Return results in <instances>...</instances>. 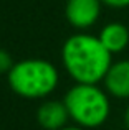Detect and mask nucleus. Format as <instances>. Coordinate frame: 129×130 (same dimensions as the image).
I'll use <instances>...</instances> for the list:
<instances>
[{"instance_id": "0eeeda50", "label": "nucleus", "mask_w": 129, "mask_h": 130, "mask_svg": "<svg viewBox=\"0 0 129 130\" xmlns=\"http://www.w3.org/2000/svg\"><path fill=\"white\" fill-rule=\"evenodd\" d=\"M98 38L111 54H121L129 50V28L121 22H109L99 30Z\"/></svg>"}, {"instance_id": "7ed1b4c3", "label": "nucleus", "mask_w": 129, "mask_h": 130, "mask_svg": "<svg viewBox=\"0 0 129 130\" xmlns=\"http://www.w3.org/2000/svg\"><path fill=\"white\" fill-rule=\"evenodd\" d=\"M63 102L73 125L94 130L109 120L111 95L99 84H73L64 92Z\"/></svg>"}, {"instance_id": "20e7f679", "label": "nucleus", "mask_w": 129, "mask_h": 130, "mask_svg": "<svg viewBox=\"0 0 129 130\" xmlns=\"http://www.w3.org/2000/svg\"><path fill=\"white\" fill-rule=\"evenodd\" d=\"M103 2L101 0H66L64 17L73 28L84 31L96 25L101 17Z\"/></svg>"}, {"instance_id": "423d86ee", "label": "nucleus", "mask_w": 129, "mask_h": 130, "mask_svg": "<svg viewBox=\"0 0 129 130\" xmlns=\"http://www.w3.org/2000/svg\"><path fill=\"white\" fill-rule=\"evenodd\" d=\"M36 122L45 130H61L70 125V114L63 101L46 99L38 105Z\"/></svg>"}, {"instance_id": "6e6552de", "label": "nucleus", "mask_w": 129, "mask_h": 130, "mask_svg": "<svg viewBox=\"0 0 129 130\" xmlns=\"http://www.w3.org/2000/svg\"><path fill=\"white\" fill-rule=\"evenodd\" d=\"M13 59L10 56V53L3 48H0V74H8L10 69L13 68Z\"/></svg>"}, {"instance_id": "1a4fd4ad", "label": "nucleus", "mask_w": 129, "mask_h": 130, "mask_svg": "<svg viewBox=\"0 0 129 130\" xmlns=\"http://www.w3.org/2000/svg\"><path fill=\"white\" fill-rule=\"evenodd\" d=\"M101 2L109 8H127L129 7V0H101Z\"/></svg>"}, {"instance_id": "9d476101", "label": "nucleus", "mask_w": 129, "mask_h": 130, "mask_svg": "<svg viewBox=\"0 0 129 130\" xmlns=\"http://www.w3.org/2000/svg\"><path fill=\"white\" fill-rule=\"evenodd\" d=\"M123 122H124V127H126V130H129V104L126 105V109H124V114H123Z\"/></svg>"}, {"instance_id": "39448f33", "label": "nucleus", "mask_w": 129, "mask_h": 130, "mask_svg": "<svg viewBox=\"0 0 129 130\" xmlns=\"http://www.w3.org/2000/svg\"><path fill=\"white\" fill-rule=\"evenodd\" d=\"M103 87L113 99L129 101V58L113 61L103 79Z\"/></svg>"}, {"instance_id": "f03ea898", "label": "nucleus", "mask_w": 129, "mask_h": 130, "mask_svg": "<svg viewBox=\"0 0 129 130\" xmlns=\"http://www.w3.org/2000/svg\"><path fill=\"white\" fill-rule=\"evenodd\" d=\"M7 83L17 95L40 101L53 94L60 86V71L51 61L27 58L13 64L7 74Z\"/></svg>"}, {"instance_id": "f257e3e1", "label": "nucleus", "mask_w": 129, "mask_h": 130, "mask_svg": "<svg viewBox=\"0 0 129 130\" xmlns=\"http://www.w3.org/2000/svg\"><path fill=\"white\" fill-rule=\"evenodd\" d=\"M61 64L74 84H101L113 64V54L96 35L78 31L64 40Z\"/></svg>"}, {"instance_id": "9b49d317", "label": "nucleus", "mask_w": 129, "mask_h": 130, "mask_svg": "<svg viewBox=\"0 0 129 130\" xmlns=\"http://www.w3.org/2000/svg\"><path fill=\"white\" fill-rule=\"evenodd\" d=\"M61 130H84V128H81V127H78V125H66L64 128Z\"/></svg>"}]
</instances>
